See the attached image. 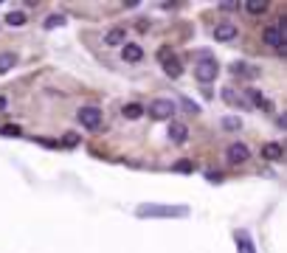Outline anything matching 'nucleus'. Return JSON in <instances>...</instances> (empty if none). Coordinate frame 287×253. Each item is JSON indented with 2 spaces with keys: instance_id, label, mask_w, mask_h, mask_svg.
Wrapping results in <instances>:
<instances>
[{
  "instance_id": "1",
  "label": "nucleus",
  "mask_w": 287,
  "mask_h": 253,
  "mask_svg": "<svg viewBox=\"0 0 287 253\" xmlns=\"http://www.w3.org/2000/svg\"><path fill=\"white\" fill-rule=\"evenodd\" d=\"M135 214H138L141 219H175V217H186L189 214V208L186 205H155V203H144L135 208Z\"/></svg>"
},
{
  "instance_id": "2",
  "label": "nucleus",
  "mask_w": 287,
  "mask_h": 253,
  "mask_svg": "<svg viewBox=\"0 0 287 253\" xmlns=\"http://www.w3.org/2000/svg\"><path fill=\"white\" fill-rule=\"evenodd\" d=\"M217 73H220V62L211 59V56H203V59L197 62V68H195L197 82H203V84H211L214 79H217Z\"/></svg>"
},
{
  "instance_id": "3",
  "label": "nucleus",
  "mask_w": 287,
  "mask_h": 253,
  "mask_svg": "<svg viewBox=\"0 0 287 253\" xmlns=\"http://www.w3.org/2000/svg\"><path fill=\"white\" fill-rule=\"evenodd\" d=\"M76 118H79V124L85 126V130H99V126H102V110L93 107V104H85V107H79Z\"/></svg>"
},
{
  "instance_id": "4",
  "label": "nucleus",
  "mask_w": 287,
  "mask_h": 253,
  "mask_svg": "<svg viewBox=\"0 0 287 253\" xmlns=\"http://www.w3.org/2000/svg\"><path fill=\"white\" fill-rule=\"evenodd\" d=\"M177 110V104L172 102V99H155L152 104H149V115H152V121H166L172 118Z\"/></svg>"
},
{
  "instance_id": "5",
  "label": "nucleus",
  "mask_w": 287,
  "mask_h": 253,
  "mask_svg": "<svg viewBox=\"0 0 287 253\" xmlns=\"http://www.w3.org/2000/svg\"><path fill=\"white\" fill-rule=\"evenodd\" d=\"M161 65H164V71H166V76L169 79H177L180 73H183V62L177 59V56H172V54L161 56Z\"/></svg>"
},
{
  "instance_id": "6",
  "label": "nucleus",
  "mask_w": 287,
  "mask_h": 253,
  "mask_svg": "<svg viewBox=\"0 0 287 253\" xmlns=\"http://www.w3.org/2000/svg\"><path fill=\"white\" fill-rule=\"evenodd\" d=\"M248 146L245 144H231L228 146V152H226V157H228V163H234V166H239V163H245L248 161Z\"/></svg>"
},
{
  "instance_id": "7",
  "label": "nucleus",
  "mask_w": 287,
  "mask_h": 253,
  "mask_svg": "<svg viewBox=\"0 0 287 253\" xmlns=\"http://www.w3.org/2000/svg\"><path fill=\"white\" fill-rule=\"evenodd\" d=\"M262 42H265V45H270V48H281L287 40L279 34V28H276V25H268V28L262 31Z\"/></svg>"
},
{
  "instance_id": "8",
  "label": "nucleus",
  "mask_w": 287,
  "mask_h": 253,
  "mask_svg": "<svg viewBox=\"0 0 287 253\" xmlns=\"http://www.w3.org/2000/svg\"><path fill=\"white\" fill-rule=\"evenodd\" d=\"M234 37H237V25L231 23H220L214 28V40H220V42H231Z\"/></svg>"
},
{
  "instance_id": "9",
  "label": "nucleus",
  "mask_w": 287,
  "mask_h": 253,
  "mask_svg": "<svg viewBox=\"0 0 287 253\" xmlns=\"http://www.w3.org/2000/svg\"><path fill=\"white\" fill-rule=\"evenodd\" d=\"M169 138L175 141V144H183V141L189 138V126L180 124V121H172L169 124Z\"/></svg>"
},
{
  "instance_id": "10",
  "label": "nucleus",
  "mask_w": 287,
  "mask_h": 253,
  "mask_svg": "<svg viewBox=\"0 0 287 253\" xmlns=\"http://www.w3.org/2000/svg\"><path fill=\"white\" fill-rule=\"evenodd\" d=\"M121 56L127 62H141V59H144V51H141V45H135V42H127L124 51H121Z\"/></svg>"
},
{
  "instance_id": "11",
  "label": "nucleus",
  "mask_w": 287,
  "mask_h": 253,
  "mask_svg": "<svg viewBox=\"0 0 287 253\" xmlns=\"http://www.w3.org/2000/svg\"><path fill=\"white\" fill-rule=\"evenodd\" d=\"M281 144H276V141H270V144L262 146V157H268V161H281Z\"/></svg>"
},
{
  "instance_id": "12",
  "label": "nucleus",
  "mask_w": 287,
  "mask_h": 253,
  "mask_svg": "<svg viewBox=\"0 0 287 253\" xmlns=\"http://www.w3.org/2000/svg\"><path fill=\"white\" fill-rule=\"evenodd\" d=\"M124 37H127V31H124L121 25H116V28H110L107 34H104V42H107V45H121Z\"/></svg>"
},
{
  "instance_id": "13",
  "label": "nucleus",
  "mask_w": 287,
  "mask_h": 253,
  "mask_svg": "<svg viewBox=\"0 0 287 253\" xmlns=\"http://www.w3.org/2000/svg\"><path fill=\"white\" fill-rule=\"evenodd\" d=\"M237 247H239V253H257L253 250V242H250V236H248V231H237Z\"/></svg>"
},
{
  "instance_id": "14",
  "label": "nucleus",
  "mask_w": 287,
  "mask_h": 253,
  "mask_svg": "<svg viewBox=\"0 0 287 253\" xmlns=\"http://www.w3.org/2000/svg\"><path fill=\"white\" fill-rule=\"evenodd\" d=\"M242 9L248 14H265V12H268V0H248Z\"/></svg>"
},
{
  "instance_id": "15",
  "label": "nucleus",
  "mask_w": 287,
  "mask_h": 253,
  "mask_svg": "<svg viewBox=\"0 0 287 253\" xmlns=\"http://www.w3.org/2000/svg\"><path fill=\"white\" fill-rule=\"evenodd\" d=\"M121 113H124V118L135 121V118H141V115H144V107H141V104H135V102H130V104H124V107H121Z\"/></svg>"
},
{
  "instance_id": "16",
  "label": "nucleus",
  "mask_w": 287,
  "mask_h": 253,
  "mask_svg": "<svg viewBox=\"0 0 287 253\" xmlns=\"http://www.w3.org/2000/svg\"><path fill=\"white\" fill-rule=\"evenodd\" d=\"M14 65H17V56L14 54H0V73H9Z\"/></svg>"
},
{
  "instance_id": "17",
  "label": "nucleus",
  "mask_w": 287,
  "mask_h": 253,
  "mask_svg": "<svg viewBox=\"0 0 287 253\" xmlns=\"http://www.w3.org/2000/svg\"><path fill=\"white\" fill-rule=\"evenodd\" d=\"M45 28H59V25H65V14H48V17H45Z\"/></svg>"
},
{
  "instance_id": "18",
  "label": "nucleus",
  "mask_w": 287,
  "mask_h": 253,
  "mask_svg": "<svg viewBox=\"0 0 287 253\" xmlns=\"http://www.w3.org/2000/svg\"><path fill=\"white\" fill-rule=\"evenodd\" d=\"M172 172H177V175H192V172H195V163L192 161H177L175 166H172Z\"/></svg>"
},
{
  "instance_id": "19",
  "label": "nucleus",
  "mask_w": 287,
  "mask_h": 253,
  "mask_svg": "<svg viewBox=\"0 0 287 253\" xmlns=\"http://www.w3.org/2000/svg\"><path fill=\"white\" fill-rule=\"evenodd\" d=\"M25 20H28V14H25V12H12V14H6V23H9V25H25Z\"/></svg>"
},
{
  "instance_id": "20",
  "label": "nucleus",
  "mask_w": 287,
  "mask_h": 253,
  "mask_svg": "<svg viewBox=\"0 0 287 253\" xmlns=\"http://www.w3.org/2000/svg\"><path fill=\"white\" fill-rule=\"evenodd\" d=\"M0 135H6V138H20L23 133H20L17 124H3V126H0Z\"/></svg>"
},
{
  "instance_id": "21",
  "label": "nucleus",
  "mask_w": 287,
  "mask_h": 253,
  "mask_svg": "<svg viewBox=\"0 0 287 253\" xmlns=\"http://www.w3.org/2000/svg\"><path fill=\"white\" fill-rule=\"evenodd\" d=\"M220 124L226 126V130H231V133H234V130H239V126H242V118H234V115H226V118H222Z\"/></svg>"
},
{
  "instance_id": "22",
  "label": "nucleus",
  "mask_w": 287,
  "mask_h": 253,
  "mask_svg": "<svg viewBox=\"0 0 287 253\" xmlns=\"http://www.w3.org/2000/svg\"><path fill=\"white\" fill-rule=\"evenodd\" d=\"M231 71L237 73V76H257V71H253V68H248V65H242V62H237Z\"/></svg>"
},
{
  "instance_id": "23",
  "label": "nucleus",
  "mask_w": 287,
  "mask_h": 253,
  "mask_svg": "<svg viewBox=\"0 0 287 253\" xmlns=\"http://www.w3.org/2000/svg\"><path fill=\"white\" fill-rule=\"evenodd\" d=\"M222 99H226V102H231V104H245V102H242V96H237V93H234L231 87H226V90H222Z\"/></svg>"
},
{
  "instance_id": "24",
  "label": "nucleus",
  "mask_w": 287,
  "mask_h": 253,
  "mask_svg": "<svg viewBox=\"0 0 287 253\" xmlns=\"http://www.w3.org/2000/svg\"><path fill=\"white\" fill-rule=\"evenodd\" d=\"M37 144H43V146H51V149H56V146H59L56 141H48V138H37Z\"/></svg>"
},
{
  "instance_id": "25",
  "label": "nucleus",
  "mask_w": 287,
  "mask_h": 253,
  "mask_svg": "<svg viewBox=\"0 0 287 253\" xmlns=\"http://www.w3.org/2000/svg\"><path fill=\"white\" fill-rule=\"evenodd\" d=\"M65 144L68 146H76V144H79V138H76V135H65Z\"/></svg>"
},
{
  "instance_id": "26",
  "label": "nucleus",
  "mask_w": 287,
  "mask_h": 253,
  "mask_svg": "<svg viewBox=\"0 0 287 253\" xmlns=\"http://www.w3.org/2000/svg\"><path fill=\"white\" fill-rule=\"evenodd\" d=\"M220 9H226V12H234V9H237V3H220Z\"/></svg>"
},
{
  "instance_id": "27",
  "label": "nucleus",
  "mask_w": 287,
  "mask_h": 253,
  "mask_svg": "<svg viewBox=\"0 0 287 253\" xmlns=\"http://www.w3.org/2000/svg\"><path fill=\"white\" fill-rule=\"evenodd\" d=\"M6 107V96H0V110Z\"/></svg>"
}]
</instances>
